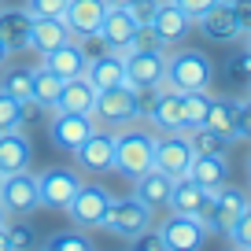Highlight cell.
Wrapping results in <instances>:
<instances>
[{"instance_id":"obj_1","label":"cell","mask_w":251,"mask_h":251,"mask_svg":"<svg viewBox=\"0 0 251 251\" xmlns=\"http://www.w3.org/2000/svg\"><path fill=\"white\" fill-rule=\"evenodd\" d=\"M166 85L177 93H196V89H211L214 81V63L211 55L196 52V48H181V52L166 55Z\"/></svg>"},{"instance_id":"obj_2","label":"cell","mask_w":251,"mask_h":251,"mask_svg":"<svg viewBox=\"0 0 251 251\" xmlns=\"http://www.w3.org/2000/svg\"><path fill=\"white\" fill-rule=\"evenodd\" d=\"M155 141L148 129H126L115 133V170H122L126 177H141L144 170H151L155 163Z\"/></svg>"},{"instance_id":"obj_3","label":"cell","mask_w":251,"mask_h":251,"mask_svg":"<svg viewBox=\"0 0 251 251\" xmlns=\"http://www.w3.org/2000/svg\"><path fill=\"white\" fill-rule=\"evenodd\" d=\"M93 118L107 126H126L141 118V100L137 89L129 85H111V89H96V103H93Z\"/></svg>"},{"instance_id":"obj_4","label":"cell","mask_w":251,"mask_h":251,"mask_svg":"<svg viewBox=\"0 0 251 251\" xmlns=\"http://www.w3.org/2000/svg\"><path fill=\"white\" fill-rule=\"evenodd\" d=\"M100 226L107 229V233H118V236H126V240H133L137 233H144V229L151 226V207L144 203V200H137V196L111 200Z\"/></svg>"},{"instance_id":"obj_5","label":"cell","mask_w":251,"mask_h":251,"mask_svg":"<svg viewBox=\"0 0 251 251\" xmlns=\"http://www.w3.org/2000/svg\"><path fill=\"white\" fill-rule=\"evenodd\" d=\"M0 207L15 218H26L41 207L37 196V174L30 170H19V174H4L0 177Z\"/></svg>"},{"instance_id":"obj_6","label":"cell","mask_w":251,"mask_h":251,"mask_svg":"<svg viewBox=\"0 0 251 251\" xmlns=\"http://www.w3.org/2000/svg\"><path fill=\"white\" fill-rule=\"evenodd\" d=\"M248 207H251V196L244 192V188H236V185H229V181H226V185L214 188L211 207H207L203 222H207V229H211V233H222V236H226L229 226H233V222L240 218Z\"/></svg>"},{"instance_id":"obj_7","label":"cell","mask_w":251,"mask_h":251,"mask_svg":"<svg viewBox=\"0 0 251 251\" xmlns=\"http://www.w3.org/2000/svg\"><path fill=\"white\" fill-rule=\"evenodd\" d=\"M166 78V55L159 48H129L126 52V85L129 89H155Z\"/></svg>"},{"instance_id":"obj_8","label":"cell","mask_w":251,"mask_h":251,"mask_svg":"<svg viewBox=\"0 0 251 251\" xmlns=\"http://www.w3.org/2000/svg\"><path fill=\"white\" fill-rule=\"evenodd\" d=\"M144 115L159 133H185V118H181V93L174 85H155L144 103Z\"/></svg>"},{"instance_id":"obj_9","label":"cell","mask_w":251,"mask_h":251,"mask_svg":"<svg viewBox=\"0 0 251 251\" xmlns=\"http://www.w3.org/2000/svg\"><path fill=\"white\" fill-rule=\"evenodd\" d=\"M159 233H163V240H166L170 251H196V248H203L211 229H207V222L200 218V214H177L174 211L170 218L159 226Z\"/></svg>"},{"instance_id":"obj_10","label":"cell","mask_w":251,"mask_h":251,"mask_svg":"<svg viewBox=\"0 0 251 251\" xmlns=\"http://www.w3.org/2000/svg\"><path fill=\"white\" fill-rule=\"evenodd\" d=\"M107 203H111V192L103 185H78L74 200L67 203V214L74 218V226L81 229H96L107 214Z\"/></svg>"},{"instance_id":"obj_11","label":"cell","mask_w":251,"mask_h":251,"mask_svg":"<svg viewBox=\"0 0 251 251\" xmlns=\"http://www.w3.org/2000/svg\"><path fill=\"white\" fill-rule=\"evenodd\" d=\"M148 26H151V33L159 37V45H163V48H174V45H181V41L192 33V26H196V23L181 11L174 0H159L155 15H151Z\"/></svg>"},{"instance_id":"obj_12","label":"cell","mask_w":251,"mask_h":251,"mask_svg":"<svg viewBox=\"0 0 251 251\" xmlns=\"http://www.w3.org/2000/svg\"><path fill=\"white\" fill-rule=\"evenodd\" d=\"M78 174L71 170H45L37 174V196H41V207H48V211H67V203L74 200V192H78Z\"/></svg>"},{"instance_id":"obj_13","label":"cell","mask_w":251,"mask_h":251,"mask_svg":"<svg viewBox=\"0 0 251 251\" xmlns=\"http://www.w3.org/2000/svg\"><path fill=\"white\" fill-rule=\"evenodd\" d=\"M74 155H78V166H81V170H89V174L115 170V133L93 129V133L74 148Z\"/></svg>"},{"instance_id":"obj_14","label":"cell","mask_w":251,"mask_h":251,"mask_svg":"<svg viewBox=\"0 0 251 251\" xmlns=\"http://www.w3.org/2000/svg\"><path fill=\"white\" fill-rule=\"evenodd\" d=\"M196 26H200V33H203L207 41H218V45H233V41L244 37V30H240V23H236L229 0H218L214 8H207L203 15L196 19Z\"/></svg>"},{"instance_id":"obj_15","label":"cell","mask_w":251,"mask_h":251,"mask_svg":"<svg viewBox=\"0 0 251 251\" xmlns=\"http://www.w3.org/2000/svg\"><path fill=\"white\" fill-rule=\"evenodd\" d=\"M188 163H192V144H188L185 133H163L155 141V170L170 174V177H185Z\"/></svg>"},{"instance_id":"obj_16","label":"cell","mask_w":251,"mask_h":251,"mask_svg":"<svg viewBox=\"0 0 251 251\" xmlns=\"http://www.w3.org/2000/svg\"><path fill=\"white\" fill-rule=\"evenodd\" d=\"M96 129V118L93 115H78V111H55V118H52V144L55 148H63V151H74L81 141H85L89 133Z\"/></svg>"},{"instance_id":"obj_17","label":"cell","mask_w":251,"mask_h":251,"mask_svg":"<svg viewBox=\"0 0 251 251\" xmlns=\"http://www.w3.org/2000/svg\"><path fill=\"white\" fill-rule=\"evenodd\" d=\"M137 30H141V26H137V19L129 15V11L126 8H107L103 11V23H100V37L107 41V48L111 52H129V48H133V37H137Z\"/></svg>"},{"instance_id":"obj_18","label":"cell","mask_w":251,"mask_h":251,"mask_svg":"<svg viewBox=\"0 0 251 251\" xmlns=\"http://www.w3.org/2000/svg\"><path fill=\"white\" fill-rule=\"evenodd\" d=\"M211 188H203V185H196V181L188 177H174V188H170V211H177V214H200L203 218L207 214V207H211Z\"/></svg>"},{"instance_id":"obj_19","label":"cell","mask_w":251,"mask_h":251,"mask_svg":"<svg viewBox=\"0 0 251 251\" xmlns=\"http://www.w3.org/2000/svg\"><path fill=\"white\" fill-rule=\"evenodd\" d=\"M103 11H107L103 0H67L63 23H67V30H71V37L96 33V30H100V23H103Z\"/></svg>"},{"instance_id":"obj_20","label":"cell","mask_w":251,"mask_h":251,"mask_svg":"<svg viewBox=\"0 0 251 251\" xmlns=\"http://www.w3.org/2000/svg\"><path fill=\"white\" fill-rule=\"evenodd\" d=\"M30 159H33V144L23 129H4L0 133V174L30 170Z\"/></svg>"},{"instance_id":"obj_21","label":"cell","mask_w":251,"mask_h":251,"mask_svg":"<svg viewBox=\"0 0 251 251\" xmlns=\"http://www.w3.org/2000/svg\"><path fill=\"white\" fill-rule=\"evenodd\" d=\"M85 78L93 81L96 89H111V85H126V55L122 52H103L96 59L85 63Z\"/></svg>"},{"instance_id":"obj_22","label":"cell","mask_w":251,"mask_h":251,"mask_svg":"<svg viewBox=\"0 0 251 251\" xmlns=\"http://www.w3.org/2000/svg\"><path fill=\"white\" fill-rule=\"evenodd\" d=\"M93 103H96V85L78 74V78H67L59 89V100H55L52 111H78V115H93Z\"/></svg>"},{"instance_id":"obj_23","label":"cell","mask_w":251,"mask_h":251,"mask_svg":"<svg viewBox=\"0 0 251 251\" xmlns=\"http://www.w3.org/2000/svg\"><path fill=\"white\" fill-rule=\"evenodd\" d=\"M85 63H89V59H85V52L78 48V41H74V37L63 41V45L52 48V52H45V67H48L52 74H59L63 81L85 74Z\"/></svg>"},{"instance_id":"obj_24","label":"cell","mask_w":251,"mask_h":251,"mask_svg":"<svg viewBox=\"0 0 251 251\" xmlns=\"http://www.w3.org/2000/svg\"><path fill=\"white\" fill-rule=\"evenodd\" d=\"M30 23H33V15L26 8H4L0 11V41L11 52H23L30 45Z\"/></svg>"},{"instance_id":"obj_25","label":"cell","mask_w":251,"mask_h":251,"mask_svg":"<svg viewBox=\"0 0 251 251\" xmlns=\"http://www.w3.org/2000/svg\"><path fill=\"white\" fill-rule=\"evenodd\" d=\"M133 181H137V192H133V196L144 200L151 211L170 203V188H174V177H170V174H163V170H155V166H151V170H144L141 177H133Z\"/></svg>"},{"instance_id":"obj_26","label":"cell","mask_w":251,"mask_h":251,"mask_svg":"<svg viewBox=\"0 0 251 251\" xmlns=\"http://www.w3.org/2000/svg\"><path fill=\"white\" fill-rule=\"evenodd\" d=\"M63 41H71V30H67L63 19H33V23H30V45H26V48H33L37 55L59 48Z\"/></svg>"},{"instance_id":"obj_27","label":"cell","mask_w":251,"mask_h":251,"mask_svg":"<svg viewBox=\"0 0 251 251\" xmlns=\"http://www.w3.org/2000/svg\"><path fill=\"white\" fill-rule=\"evenodd\" d=\"M188 177L196 181V185H203V188H218V185H226L229 181V163H226V155H192V163H188Z\"/></svg>"},{"instance_id":"obj_28","label":"cell","mask_w":251,"mask_h":251,"mask_svg":"<svg viewBox=\"0 0 251 251\" xmlns=\"http://www.w3.org/2000/svg\"><path fill=\"white\" fill-rule=\"evenodd\" d=\"M185 137L192 144V155H226V148L233 144V137L218 133L211 126H192V129H185Z\"/></svg>"},{"instance_id":"obj_29","label":"cell","mask_w":251,"mask_h":251,"mask_svg":"<svg viewBox=\"0 0 251 251\" xmlns=\"http://www.w3.org/2000/svg\"><path fill=\"white\" fill-rule=\"evenodd\" d=\"M236 111H240V100H229V96L211 100L203 126H211V129H218V133H226V137H233V141H236Z\"/></svg>"},{"instance_id":"obj_30","label":"cell","mask_w":251,"mask_h":251,"mask_svg":"<svg viewBox=\"0 0 251 251\" xmlns=\"http://www.w3.org/2000/svg\"><path fill=\"white\" fill-rule=\"evenodd\" d=\"M59 89H63V78H59V74H52L45 63H41L37 71H33V93H30V100H37L45 111H52L55 100H59Z\"/></svg>"},{"instance_id":"obj_31","label":"cell","mask_w":251,"mask_h":251,"mask_svg":"<svg viewBox=\"0 0 251 251\" xmlns=\"http://www.w3.org/2000/svg\"><path fill=\"white\" fill-rule=\"evenodd\" d=\"M207 107H211V96H207V89H196V93H181V118H185V129H192V126H203Z\"/></svg>"},{"instance_id":"obj_32","label":"cell","mask_w":251,"mask_h":251,"mask_svg":"<svg viewBox=\"0 0 251 251\" xmlns=\"http://www.w3.org/2000/svg\"><path fill=\"white\" fill-rule=\"evenodd\" d=\"M0 89L11 93L15 100H30V93H33V71H26V67H11V71H4Z\"/></svg>"},{"instance_id":"obj_33","label":"cell","mask_w":251,"mask_h":251,"mask_svg":"<svg viewBox=\"0 0 251 251\" xmlns=\"http://www.w3.org/2000/svg\"><path fill=\"white\" fill-rule=\"evenodd\" d=\"M4 129H23V100L0 89V133Z\"/></svg>"},{"instance_id":"obj_34","label":"cell","mask_w":251,"mask_h":251,"mask_svg":"<svg viewBox=\"0 0 251 251\" xmlns=\"http://www.w3.org/2000/svg\"><path fill=\"white\" fill-rule=\"evenodd\" d=\"M226 240L233 244L236 251H251V207L240 214V218L229 226V233H226Z\"/></svg>"},{"instance_id":"obj_35","label":"cell","mask_w":251,"mask_h":251,"mask_svg":"<svg viewBox=\"0 0 251 251\" xmlns=\"http://www.w3.org/2000/svg\"><path fill=\"white\" fill-rule=\"evenodd\" d=\"M45 248L48 251H93V240L81 233H63V236H52Z\"/></svg>"},{"instance_id":"obj_36","label":"cell","mask_w":251,"mask_h":251,"mask_svg":"<svg viewBox=\"0 0 251 251\" xmlns=\"http://www.w3.org/2000/svg\"><path fill=\"white\" fill-rule=\"evenodd\" d=\"M26 11L33 19H63L67 0H26Z\"/></svg>"},{"instance_id":"obj_37","label":"cell","mask_w":251,"mask_h":251,"mask_svg":"<svg viewBox=\"0 0 251 251\" xmlns=\"http://www.w3.org/2000/svg\"><path fill=\"white\" fill-rule=\"evenodd\" d=\"M226 78L236 81V85H251V52L236 55V59L229 63V67H226Z\"/></svg>"},{"instance_id":"obj_38","label":"cell","mask_w":251,"mask_h":251,"mask_svg":"<svg viewBox=\"0 0 251 251\" xmlns=\"http://www.w3.org/2000/svg\"><path fill=\"white\" fill-rule=\"evenodd\" d=\"M33 244V229L26 226V222H19V226H8V251H23Z\"/></svg>"},{"instance_id":"obj_39","label":"cell","mask_w":251,"mask_h":251,"mask_svg":"<svg viewBox=\"0 0 251 251\" xmlns=\"http://www.w3.org/2000/svg\"><path fill=\"white\" fill-rule=\"evenodd\" d=\"M155 4H159V0H133V4H129L126 11L137 19V26H148V23H151V15H155Z\"/></svg>"},{"instance_id":"obj_40","label":"cell","mask_w":251,"mask_h":251,"mask_svg":"<svg viewBox=\"0 0 251 251\" xmlns=\"http://www.w3.org/2000/svg\"><path fill=\"white\" fill-rule=\"evenodd\" d=\"M133 244H137V251H166V240H163V233H137L133 236Z\"/></svg>"},{"instance_id":"obj_41","label":"cell","mask_w":251,"mask_h":251,"mask_svg":"<svg viewBox=\"0 0 251 251\" xmlns=\"http://www.w3.org/2000/svg\"><path fill=\"white\" fill-rule=\"evenodd\" d=\"M236 137L251 141V96L240 100V111H236Z\"/></svg>"},{"instance_id":"obj_42","label":"cell","mask_w":251,"mask_h":251,"mask_svg":"<svg viewBox=\"0 0 251 251\" xmlns=\"http://www.w3.org/2000/svg\"><path fill=\"white\" fill-rule=\"evenodd\" d=\"M174 4H177V8L185 11V15L192 19V23H196V19L203 15L207 8H214V4H218V0H174Z\"/></svg>"},{"instance_id":"obj_43","label":"cell","mask_w":251,"mask_h":251,"mask_svg":"<svg viewBox=\"0 0 251 251\" xmlns=\"http://www.w3.org/2000/svg\"><path fill=\"white\" fill-rule=\"evenodd\" d=\"M229 4H233V15L240 23V30L248 33L251 30V0H229Z\"/></svg>"},{"instance_id":"obj_44","label":"cell","mask_w":251,"mask_h":251,"mask_svg":"<svg viewBox=\"0 0 251 251\" xmlns=\"http://www.w3.org/2000/svg\"><path fill=\"white\" fill-rule=\"evenodd\" d=\"M103 4H107V8H129L133 0H103Z\"/></svg>"},{"instance_id":"obj_45","label":"cell","mask_w":251,"mask_h":251,"mask_svg":"<svg viewBox=\"0 0 251 251\" xmlns=\"http://www.w3.org/2000/svg\"><path fill=\"white\" fill-rule=\"evenodd\" d=\"M8 55H11V48L4 45V41H0V67H4V63H8Z\"/></svg>"},{"instance_id":"obj_46","label":"cell","mask_w":251,"mask_h":251,"mask_svg":"<svg viewBox=\"0 0 251 251\" xmlns=\"http://www.w3.org/2000/svg\"><path fill=\"white\" fill-rule=\"evenodd\" d=\"M4 222H8V211H4V207H0V226H4Z\"/></svg>"},{"instance_id":"obj_47","label":"cell","mask_w":251,"mask_h":251,"mask_svg":"<svg viewBox=\"0 0 251 251\" xmlns=\"http://www.w3.org/2000/svg\"><path fill=\"white\" fill-rule=\"evenodd\" d=\"M244 37H248V52H251V30H248V33H244Z\"/></svg>"},{"instance_id":"obj_48","label":"cell","mask_w":251,"mask_h":251,"mask_svg":"<svg viewBox=\"0 0 251 251\" xmlns=\"http://www.w3.org/2000/svg\"><path fill=\"white\" fill-rule=\"evenodd\" d=\"M248 174H251V159H248Z\"/></svg>"},{"instance_id":"obj_49","label":"cell","mask_w":251,"mask_h":251,"mask_svg":"<svg viewBox=\"0 0 251 251\" xmlns=\"http://www.w3.org/2000/svg\"><path fill=\"white\" fill-rule=\"evenodd\" d=\"M0 177H4V174H0Z\"/></svg>"},{"instance_id":"obj_50","label":"cell","mask_w":251,"mask_h":251,"mask_svg":"<svg viewBox=\"0 0 251 251\" xmlns=\"http://www.w3.org/2000/svg\"><path fill=\"white\" fill-rule=\"evenodd\" d=\"M248 89H251V85H248Z\"/></svg>"}]
</instances>
